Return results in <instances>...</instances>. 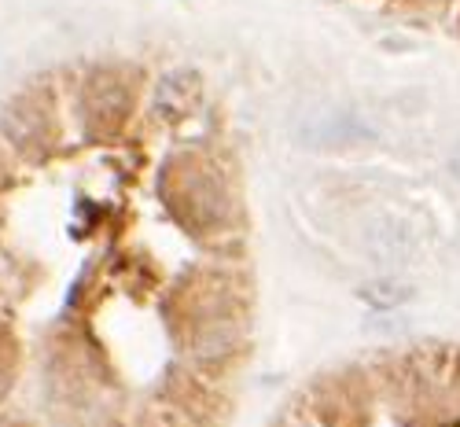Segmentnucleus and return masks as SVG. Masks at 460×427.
<instances>
[{
	"label": "nucleus",
	"instance_id": "obj_1",
	"mask_svg": "<svg viewBox=\"0 0 460 427\" xmlns=\"http://www.w3.org/2000/svg\"><path fill=\"white\" fill-rule=\"evenodd\" d=\"M159 196L166 210L173 214L177 225H184L191 236H217L221 228L233 225L236 218V200L214 166L196 163V159H181L166 163L159 177Z\"/></svg>",
	"mask_w": 460,
	"mask_h": 427
},
{
	"label": "nucleus",
	"instance_id": "obj_2",
	"mask_svg": "<svg viewBox=\"0 0 460 427\" xmlns=\"http://www.w3.org/2000/svg\"><path fill=\"white\" fill-rule=\"evenodd\" d=\"M0 137H4V144L15 155H22V159H30V163L45 159L52 140H56L49 103L37 100L33 93H19L4 111H0Z\"/></svg>",
	"mask_w": 460,
	"mask_h": 427
},
{
	"label": "nucleus",
	"instance_id": "obj_3",
	"mask_svg": "<svg viewBox=\"0 0 460 427\" xmlns=\"http://www.w3.org/2000/svg\"><path fill=\"white\" fill-rule=\"evenodd\" d=\"M133 107V89L122 82L119 74H93L82 93V119L89 133H114Z\"/></svg>",
	"mask_w": 460,
	"mask_h": 427
},
{
	"label": "nucleus",
	"instance_id": "obj_4",
	"mask_svg": "<svg viewBox=\"0 0 460 427\" xmlns=\"http://www.w3.org/2000/svg\"><path fill=\"white\" fill-rule=\"evenodd\" d=\"M243 339H247L243 317H214V321L188 328V354L196 365L217 369V365H228L243 351Z\"/></svg>",
	"mask_w": 460,
	"mask_h": 427
},
{
	"label": "nucleus",
	"instance_id": "obj_5",
	"mask_svg": "<svg viewBox=\"0 0 460 427\" xmlns=\"http://www.w3.org/2000/svg\"><path fill=\"white\" fill-rule=\"evenodd\" d=\"M420 247L416 228L402 218H379L365 232V251L376 265H405Z\"/></svg>",
	"mask_w": 460,
	"mask_h": 427
},
{
	"label": "nucleus",
	"instance_id": "obj_6",
	"mask_svg": "<svg viewBox=\"0 0 460 427\" xmlns=\"http://www.w3.org/2000/svg\"><path fill=\"white\" fill-rule=\"evenodd\" d=\"M372 129L365 119H358L354 111H324L314 122H305L302 140L310 147H347V144H361L368 140Z\"/></svg>",
	"mask_w": 460,
	"mask_h": 427
},
{
	"label": "nucleus",
	"instance_id": "obj_7",
	"mask_svg": "<svg viewBox=\"0 0 460 427\" xmlns=\"http://www.w3.org/2000/svg\"><path fill=\"white\" fill-rule=\"evenodd\" d=\"M196 96H199V77L191 70H173V74L163 77L159 89H155V111L163 114V119L177 122L191 111Z\"/></svg>",
	"mask_w": 460,
	"mask_h": 427
},
{
	"label": "nucleus",
	"instance_id": "obj_8",
	"mask_svg": "<svg viewBox=\"0 0 460 427\" xmlns=\"http://www.w3.org/2000/svg\"><path fill=\"white\" fill-rule=\"evenodd\" d=\"M361 298L376 309H398L405 302L416 298V288L412 284H402V280H376V284H365L361 288Z\"/></svg>",
	"mask_w": 460,
	"mask_h": 427
},
{
	"label": "nucleus",
	"instance_id": "obj_9",
	"mask_svg": "<svg viewBox=\"0 0 460 427\" xmlns=\"http://www.w3.org/2000/svg\"><path fill=\"white\" fill-rule=\"evenodd\" d=\"M12 383H15V332L0 317V398L12 391Z\"/></svg>",
	"mask_w": 460,
	"mask_h": 427
},
{
	"label": "nucleus",
	"instance_id": "obj_10",
	"mask_svg": "<svg viewBox=\"0 0 460 427\" xmlns=\"http://www.w3.org/2000/svg\"><path fill=\"white\" fill-rule=\"evenodd\" d=\"M8 184H12V155L4 151V144H0V191Z\"/></svg>",
	"mask_w": 460,
	"mask_h": 427
},
{
	"label": "nucleus",
	"instance_id": "obj_11",
	"mask_svg": "<svg viewBox=\"0 0 460 427\" xmlns=\"http://www.w3.org/2000/svg\"><path fill=\"white\" fill-rule=\"evenodd\" d=\"M449 170H453V177H460V147L453 151V159H449Z\"/></svg>",
	"mask_w": 460,
	"mask_h": 427
}]
</instances>
